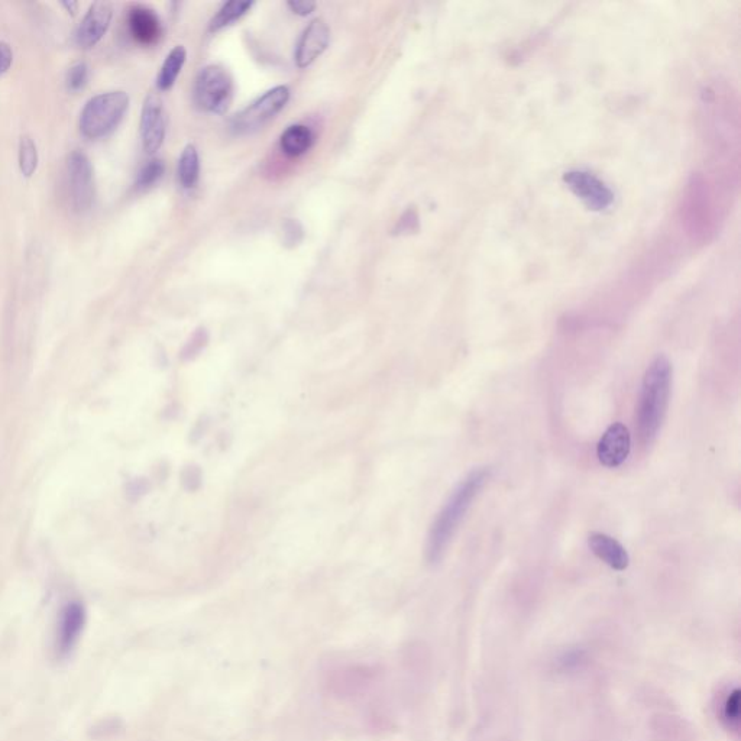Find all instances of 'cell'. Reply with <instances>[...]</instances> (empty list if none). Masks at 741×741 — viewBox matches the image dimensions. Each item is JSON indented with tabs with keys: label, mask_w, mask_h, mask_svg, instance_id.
Returning a JSON list of instances; mask_svg holds the SVG:
<instances>
[{
	"label": "cell",
	"mask_w": 741,
	"mask_h": 741,
	"mask_svg": "<svg viewBox=\"0 0 741 741\" xmlns=\"http://www.w3.org/2000/svg\"><path fill=\"white\" fill-rule=\"evenodd\" d=\"M128 27L132 38L141 45H154L163 35L160 18L147 6L137 5L129 11Z\"/></svg>",
	"instance_id": "obj_13"
},
{
	"label": "cell",
	"mask_w": 741,
	"mask_h": 741,
	"mask_svg": "<svg viewBox=\"0 0 741 741\" xmlns=\"http://www.w3.org/2000/svg\"><path fill=\"white\" fill-rule=\"evenodd\" d=\"M741 717V691L739 688L733 689L728 694L723 705V718L728 726L737 727L740 724Z\"/></svg>",
	"instance_id": "obj_23"
},
{
	"label": "cell",
	"mask_w": 741,
	"mask_h": 741,
	"mask_svg": "<svg viewBox=\"0 0 741 741\" xmlns=\"http://www.w3.org/2000/svg\"><path fill=\"white\" fill-rule=\"evenodd\" d=\"M315 142V134L306 125H291L283 132L280 139L281 151L287 157H302L312 148Z\"/></svg>",
	"instance_id": "obj_16"
},
{
	"label": "cell",
	"mask_w": 741,
	"mask_h": 741,
	"mask_svg": "<svg viewBox=\"0 0 741 741\" xmlns=\"http://www.w3.org/2000/svg\"><path fill=\"white\" fill-rule=\"evenodd\" d=\"M724 209L715 196L710 181L704 174H692L682 199V228L692 242L705 245L717 234L718 219L723 218Z\"/></svg>",
	"instance_id": "obj_4"
},
{
	"label": "cell",
	"mask_w": 741,
	"mask_h": 741,
	"mask_svg": "<svg viewBox=\"0 0 741 741\" xmlns=\"http://www.w3.org/2000/svg\"><path fill=\"white\" fill-rule=\"evenodd\" d=\"M289 5V8L291 11L294 12L296 15L300 16H307L310 14H313L316 9V3L315 2H306V0H302V2H296V0H291V2L287 3Z\"/></svg>",
	"instance_id": "obj_28"
},
{
	"label": "cell",
	"mask_w": 741,
	"mask_h": 741,
	"mask_svg": "<svg viewBox=\"0 0 741 741\" xmlns=\"http://www.w3.org/2000/svg\"><path fill=\"white\" fill-rule=\"evenodd\" d=\"M113 9L108 2H95L86 12L76 31V42L82 48L95 47L112 21Z\"/></svg>",
	"instance_id": "obj_12"
},
{
	"label": "cell",
	"mask_w": 741,
	"mask_h": 741,
	"mask_svg": "<svg viewBox=\"0 0 741 741\" xmlns=\"http://www.w3.org/2000/svg\"><path fill=\"white\" fill-rule=\"evenodd\" d=\"M330 29L323 19L317 18L304 29L296 50V64L299 69H307L325 53L329 47Z\"/></svg>",
	"instance_id": "obj_11"
},
{
	"label": "cell",
	"mask_w": 741,
	"mask_h": 741,
	"mask_svg": "<svg viewBox=\"0 0 741 741\" xmlns=\"http://www.w3.org/2000/svg\"><path fill=\"white\" fill-rule=\"evenodd\" d=\"M200 177V160L194 145H187L179 160V180L184 189L196 187Z\"/></svg>",
	"instance_id": "obj_19"
},
{
	"label": "cell",
	"mask_w": 741,
	"mask_h": 741,
	"mask_svg": "<svg viewBox=\"0 0 741 741\" xmlns=\"http://www.w3.org/2000/svg\"><path fill=\"white\" fill-rule=\"evenodd\" d=\"M18 158L21 173L25 177H31L37 171L38 160L40 158H38L37 144H35L34 139L29 137L28 134L22 135L21 139H19Z\"/></svg>",
	"instance_id": "obj_20"
},
{
	"label": "cell",
	"mask_w": 741,
	"mask_h": 741,
	"mask_svg": "<svg viewBox=\"0 0 741 741\" xmlns=\"http://www.w3.org/2000/svg\"><path fill=\"white\" fill-rule=\"evenodd\" d=\"M588 546L598 559L616 571H624L629 566V553L614 537L604 535V533H591L588 537Z\"/></svg>",
	"instance_id": "obj_15"
},
{
	"label": "cell",
	"mask_w": 741,
	"mask_h": 741,
	"mask_svg": "<svg viewBox=\"0 0 741 741\" xmlns=\"http://www.w3.org/2000/svg\"><path fill=\"white\" fill-rule=\"evenodd\" d=\"M63 5L66 6L67 9H69V11L71 12V14H74V11H76L77 6H79V5H77L76 2H70V3L69 2H64Z\"/></svg>",
	"instance_id": "obj_29"
},
{
	"label": "cell",
	"mask_w": 741,
	"mask_h": 741,
	"mask_svg": "<svg viewBox=\"0 0 741 741\" xmlns=\"http://www.w3.org/2000/svg\"><path fill=\"white\" fill-rule=\"evenodd\" d=\"M705 138L714 164V192L726 205L739 186L740 119L736 96L726 84L705 87Z\"/></svg>",
	"instance_id": "obj_1"
},
{
	"label": "cell",
	"mask_w": 741,
	"mask_h": 741,
	"mask_svg": "<svg viewBox=\"0 0 741 741\" xmlns=\"http://www.w3.org/2000/svg\"><path fill=\"white\" fill-rule=\"evenodd\" d=\"M234 83L228 71L220 66H207L197 74L194 102L207 113L222 115L231 105Z\"/></svg>",
	"instance_id": "obj_6"
},
{
	"label": "cell",
	"mask_w": 741,
	"mask_h": 741,
	"mask_svg": "<svg viewBox=\"0 0 741 741\" xmlns=\"http://www.w3.org/2000/svg\"><path fill=\"white\" fill-rule=\"evenodd\" d=\"M67 180L74 209L77 212H86L95 200V176L92 163L83 151L76 150L69 155Z\"/></svg>",
	"instance_id": "obj_8"
},
{
	"label": "cell",
	"mask_w": 741,
	"mask_h": 741,
	"mask_svg": "<svg viewBox=\"0 0 741 741\" xmlns=\"http://www.w3.org/2000/svg\"><path fill=\"white\" fill-rule=\"evenodd\" d=\"M632 449V436L623 423H614L605 430L597 446L598 461L607 468H618L627 461Z\"/></svg>",
	"instance_id": "obj_10"
},
{
	"label": "cell",
	"mask_w": 741,
	"mask_h": 741,
	"mask_svg": "<svg viewBox=\"0 0 741 741\" xmlns=\"http://www.w3.org/2000/svg\"><path fill=\"white\" fill-rule=\"evenodd\" d=\"M673 368L668 358L659 355L653 359L643 377L640 394L639 425L640 440L650 445L658 436L660 427L668 412L672 393Z\"/></svg>",
	"instance_id": "obj_3"
},
{
	"label": "cell",
	"mask_w": 741,
	"mask_h": 741,
	"mask_svg": "<svg viewBox=\"0 0 741 741\" xmlns=\"http://www.w3.org/2000/svg\"><path fill=\"white\" fill-rule=\"evenodd\" d=\"M252 6H254V3L241 2V0H231V2H226L225 5L219 9L218 14L213 16L212 21H210L209 31L218 32L220 29L229 27V25L239 21L242 16L247 15Z\"/></svg>",
	"instance_id": "obj_18"
},
{
	"label": "cell",
	"mask_w": 741,
	"mask_h": 741,
	"mask_svg": "<svg viewBox=\"0 0 741 741\" xmlns=\"http://www.w3.org/2000/svg\"><path fill=\"white\" fill-rule=\"evenodd\" d=\"M289 99L290 90L287 86H277L268 90L232 119V131L236 135H248L260 131L268 122L273 121L281 110L286 108Z\"/></svg>",
	"instance_id": "obj_7"
},
{
	"label": "cell",
	"mask_w": 741,
	"mask_h": 741,
	"mask_svg": "<svg viewBox=\"0 0 741 741\" xmlns=\"http://www.w3.org/2000/svg\"><path fill=\"white\" fill-rule=\"evenodd\" d=\"M164 171L165 165L163 161H148V163L141 168V171H139L135 186H137V189L139 190L150 189V187L154 186L155 183H158V181L161 180V177L164 176Z\"/></svg>",
	"instance_id": "obj_22"
},
{
	"label": "cell",
	"mask_w": 741,
	"mask_h": 741,
	"mask_svg": "<svg viewBox=\"0 0 741 741\" xmlns=\"http://www.w3.org/2000/svg\"><path fill=\"white\" fill-rule=\"evenodd\" d=\"M129 96L124 90H109L90 97L80 113V129L84 137L97 139L109 135L124 119Z\"/></svg>",
	"instance_id": "obj_5"
},
{
	"label": "cell",
	"mask_w": 741,
	"mask_h": 741,
	"mask_svg": "<svg viewBox=\"0 0 741 741\" xmlns=\"http://www.w3.org/2000/svg\"><path fill=\"white\" fill-rule=\"evenodd\" d=\"M167 132V116L163 100L157 93H150L144 100L141 113L142 145L147 154H155L163 147Z\"/></svg>",
	"instance_id": "obj_9"
},
{
	"label": "cell",
	"mask_w": 741,
	"mask_h": 741,
	"mask_svg": "<svg viewBox=\"0 0 741 741\" xmlns=\"http://www.w3.org/2000/svg\"><path fill=\"white\" fill-rule=\"evenodd\" d=\"M491 469L477 468L469 472L458 487L453 490L451 497L446 501L445 506L436 517L429 537H427L426 556L427 561L432 563L439 562L443 553L448 549L452 537L455 536L456 530L461 526L462 520L465 519L472 503L477 500L482 488L490 480Z\"/></svg>",
	"instance_id": "obj_2"
},
{
	"label": "cell",
	"mask_w": 741,
	"mask_h": 741,
	"mask_svg": "<svg viewBox=\"0 0 741 741\" xmlns=\"http://www.w3.org/2000/svg\"><path fill=\"white\" fill-rule=\"evenodd\" d=\"M89 79V66L84 61L73 64L67 73V86L71 90H80Z\"/></svg>",
	"instance_id": "obj_24"
},
{
	"label": "cell",
	"mask_w": 741,
	"mask_h": 741,
	"mask_svg": "<svg viewBox=\"0 0 741 741\" xmlns=\"http://www.w3.org/2000/svg\"><path fill=\"white\" fill-rule=\"evenodd\" d=\"M14 63V51L6 41H0V74L6 73Z\"/></svg>",
	"instance_id": "obj_27"
},
{
	"label": "cell",
	"mask_w": 741,
	"mask_h": 741,
	"mask_svg": "<svg viewBox=\"0 0 741 741\" xmlns=\"http://www.w3.org/2000/svg\"><path fill=\"white\" fill-rule=\"evenodd\" d=\"M84 620L83 608L79 604H71L64 611L61 623V639L63 643H71L76 639Z\"/></svg>",
	"instance_id": "obj_21"
},
{
	"label": "cell",
	"mask_w": 741,
	"mask_h": 741,
	"mask_svg": "<svg viewBox=\"0 0 741 741\" xmlns=\"http://www.w3.org/2000/svg\"><path fill=\"white\" fill-rule=\"evenodd\" d=\"M417 215L414 210L410 209L407 210L406 213H404L403 216H401V219L398 220L396 229H394V234L396 235H404V234H412L414 229L417 228Z\"/></svg>",
	"instance_id": "obj_25"
},
{
	"label": "cell",
	"mask_w": 741,
	"mask_h": 741,
	"mask_svg": "<svg viewBox=\"0 0 741 741\" xmlns=\"http://www.w3.org/2000/svg\"><path fill=\"white\" fill-rule=\"evenodd\" d=\"M565 180L575 194L595 209H604L613 200L610 190L590 173H581V171L569 173L566 174Z\"/></svg>",
	"instance_id": "obj_14"
},
{
	"label": "cell",
	"mask_w": 741,
	"mask_h": 741,
	"mask_svg": "<svg viewBox=\"0 0 741 741\" xmlns=\"http://www.w3.org/2000/svg\"><path fill=\"white\" fill-rule=\"evenodd\" d=\"M187 51L183 45H177L170 54L165 57L163 67H161L160 74L157 77L158 89L170 90L171 87L176 83L177 77L180 76L181 70H183L184 63H186Z\"/></svg>",
	"instance_id": "obj_17"
},
{
	"label": "cell",
	"mask_w": 741,
	"mask_h": 741,
	"mask_svg": "<svg viewBox=\"0 0 741 741\" xmlns=\"http://www.w3.org/2000/svg\"><path fill=\"white\" fill-rule=\"evenodd\" d=\"M302 236L303 229L302 226L299 225V223L294 222V220H290V222L286 223V226H284V239H286L287 244H299Z\"/></svg>",
	"instance_id": "obj_26"
}]
</instances>
